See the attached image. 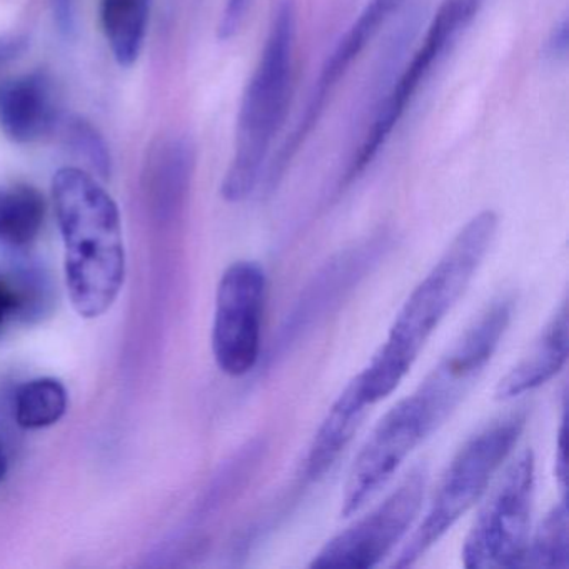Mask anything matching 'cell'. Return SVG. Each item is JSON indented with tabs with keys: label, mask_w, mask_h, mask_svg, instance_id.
Here are the masks:
<instances>
[{
	"label": "cell",
	"mask_w": 569,
	"mask_h": 569,
	"mask_svg": "<svg viewBox=\"0 0 569 569\" xmlns=\"http://www.w3.org/2000/svg\"><path fill=\"white\" fill-rule=\"evenodd\" d=\"M498 224V214L491 209L469 219L431 271L412 289L399 309L385 345L355 376L362 398L369 405L388 398L411 371L426 342L458 305L481 268Z\"/></svg>",
	"instance_id": "6da1fadb"
},
{
	"label": "cell",
	"mask_w": 569,
	"mask_h": 569,
	"mask_svg": "<svg viewBox=\"0 0 569 569\" xmlns=\"http://www.w3.org/2000/svg\"><path fill=\"white\" fill-rule=\"evenodd\" d=\"M56 214L66 248V284L78 315H104L121 292L126 252L114 199L88 172L59 169L52 181Z\"/></svg>",
	"instance_id": "7a4b0ae2"
},
{
	"label": "cell",
	"mask_w": 569,
	"mask_h": 569,
	"mask_svg": "<svg viewBox=\"0 0 569 569\" xmlns=\"http://www.w3.org/2000/svg\"><path fill=\"white\" fill-rule=\"evenodd\" d=\"M298 9L279 0L254 74L242 96L234 156L221 184L228 202H242L261 189L272 142L284 124L295 81Z\"/></svg>",
	"instance_id": "3957f363"
},
{
	"label": "cell",
	"mask_w": 569,
	"mask_h": 569,
	"mask_svg": "<svg viewBox=\"0 0 569 569\" xmlns=\"http://www.w3.org/2000/svg\"><path fill=\"white\" fill-rule=\"evenodd\" d=\"M526 419L525 409L499 416L461 446L446 468L425 519L396 559V568L415 565L479 501L521 438Z\"/></svg>",
	"instance_id": "277c9868"
},
{
	"label": "cell",
	"mask_w": 569,
	"mask_h": 569,
	"mask_svg": "<svg viewBox=\"0 0 569 569\" xmlns=\"http://www.w3.org/2000/svg\"><path fill=\"white\" fill-rule=\"evenodd\" d=\"M515 302L511 292L495 296L412 392L432 431L445 425L481 378L508 331Z\"/></svg>",
	"instance_id": "5b68a950"
},
{
	"label": "cell",
	"mask_w": 569,
	"mask_h": 569,
	"mask_svg": "<svg viewBox=\"0 0 569 569\" xmlns=\"http://www.w3.org/2000/svg\"><path fill=\"white\" fill-rule=\"evenodd\" d=\"M535 481V452L526 449L508 466L466 536L461 551L466 568H522Z\"/></svg>",
	"instance_id": "8992f818"
},
{
	"label": "cell",
	"mask_w": 569,
	"mask_h": 569,
	"mask_svg": "<svg viewBox=\"0 0 569 569\" xmlns=\"http://www.w3.org/2000/svg\"><path fill=\"white\" fill-rule=\"evenodd\" d=\"M392 248L395 234L381 231L332 256L302 289L286 316L271 345L268 365L284 358L301 339L338 311L356 288L385 261Z\"/></svg>",
	"instance_id": "52a82bcc"
},
{
	"label": "cell",
	"mask_w": 569,
	"mask_h": 569,
	"mask_svg": "<svg viewBox=\"0 0 569 569\" xmlns=\"http://www.w3.org/2000/svg\"><path fill=\"white\" fill-rule=\"evenodd\" d=\"M268 276L256 261H236L226 269L216 292L212 355L224 375L241 378L261 359Z\"/></svg>",
	"instance_id": "ba28073f"
},
{
	"label": "cell",
	"mask_w": 569,
	"mask_h": 569,
	"mask_svg": "<svg viewBox=\"0 0 569 569\" xmlns=\"http://www.w3.org/2000/svg\"><path fill=\"white\" fill-rule=\"evenodd\" d=\"M428 479V466H415L381 505L326 542L312 559L311 568L378 566L418 518Z\"/></svg>",
	"instance_id": "9c48e42d"
},
{
	"label": "cell",
	"mask_w": 569,
	"mask_h": 569,
	"mask_svg": "<svg viewBox=\"0 0 569 569\" xmlns=\"http://www.w3.org/2000/svg\"><path fill=\"white\" fill-rule=\"evenodd\" d=\"M472 16L466 11L461 0H445L436 12L421 48L415 52L405 71L395 78L389 91L379 99L371 128L366 132L365 141L349 164L346 181H352L361 174L385 148L398 122L411 104L422 82L429 78L439 59L449 51L461 32L471 24Z\"/></svg>",
	"instance_id": "30bf717a"
},
{
	"label": "cell",
	"mask_w": 569,
	"mask_h": 569,
	"mask_svg": "<svg viewBox=\"0 0 569 569\" xmlns=\"http://www.w3.org/2000/svg\"><path fill=\"white\" fill-rule=\"evenodd\" d=\"M429 436L408 396L396 402L382 416L352 465L342 495V515L358 512Z\"/></svg>",
	"instance_id": "8fae6325"
},
{
	"label": "cell",
	"mask_w": 569,
	"mask_h": 569,
	"mask_svg": "<svg viewBox=\"0 0 569 569\" xmlns=\"http://www.w3.org/2000/svg\"><path fill=\"white\" fill-rule=\"evenodd\" d=\"M58 96L42 72L16 76L0 84V131L16 144H32L54 131Z\"/></svg>",
	"instance_id": "7c38bea8"
},
{
	"label": "cell",
	"mask_w": 569,
	"mask_h": 569,
	"mask_svg": "<svg viewBox=\"0 0 569 569\" xmlns=\"http://www.w3.org/2000/svg\"><path fill=\"white\" fill-rule=\"evenodd\" d=\"M568 301L562 299L528 352L496 386V401H511L551 381L568 361Z\"/></svg>",
	"instance_id": "4fadbf2b"
},
{
	"label": "cell",
	"mask_w": 569,
	"mask_h": 569,
	"mask_svg": "<svg viewBox=\"0 0 569 569\" xmlns=\"http://www.w3.org/2000/svg\"><path fill=\"white\" fill-rule=\"evenodd\" d=\"M369 406L371 405L362 398L358 381L352 378L345 391L332 402L309 446L302 468L306 482L319 481L325 478L326 472L331 471L361 428Z\"/></svg>",
	"instance_id": "5bb4252c"
},
{
	"label": "cell",
	"mask_w": 569,
	"mask_h": 569,
	"mask_svg": "<svg viewBox=\"0 0 569 569\" xmlns=\"http://www.w3.org/2000/svg\"><path fill=\"white\" fill-rule=\"evenodd\" d=\"M194 146L186 138L154 142L148 151L144 184L158 214L174 216L184 204L194 172Z\"/></svg>",
	"instance_id": "9a60e30c"
},
{
	"label": "cell",
	"mask_w": 569,
	"mask_h": 569,
	"mask_svg": "<svg viewBox=\"0 0 569 569\" xmlns=\"http://www.w3.org/2000/svg\"><path fill=\"white\" fill-rule=\"evenodd\" d=\"M151 0H101V26L112 56L122 68L138 62L148 36Z\"/></svg>",
	"instance_id": "2e32d148"
},
{
	"label": "cell",
	"mask_w": 569,
	"mask_h": 569,
	"mask_svg": "<svg viewBox=\"0 0 569 569\" xmlns=\"http://www.w3.org/2000/svg\"><path fill=\"white\" fill-rule=\"evenodd\" d=\"M46 202L29 184L0 188V244L12 249L32 244L44 224Z\"/></svg>",
	"instance_id": "e0dca14e"
},
{
	"label": "cell",
	"mask_w": 569,
	"mask_h": 569,
	"mask_svg": "<svg viewBox=\"0 0 569 569\" xmlns=\"http://www.w3.org/2000/svg\"><path fill=\"white\" fill-rule=\"evenodd\" d=\"M68 411V391L54 378L26 382L16 395V421L24 429H42L56 425Z\"/></svg>",
	"instance_id": "ac0fdd59"
},
{
	"label": "cell",
	"mask_w": 569,
	"mask_h": 569,
	"mask_svg": "<svg viewBox=\"0 0 569 569\" xmlns=\"http://www.w3.org/2000/svg\"><path fill=\"white\" fill-rule=\"evenodd\" d=\"M522 566L529 568H569L568 505L566 499L552 506L535 536L528 541Z\"/></svg>",
	"instance_id": "d6986e66"
},
{
	"label": "cell",
	"mask_w": 569,
	"mask_h": 569,
	"mask_svg": "<svg viewBox=\"0 0 569 569\" xmlns=\"http://www.w3.org/2000/svg\"><path fill=\"white\" fill-rule=\"evenodd\" d=\"M401 2L402 0H369L355 24L339 39L338 46L332 51L335 58L342 64L351 66Z\"/></svg>",
	"instance_id": "ffe728a7"
},
{
	"label": "cell",
	"mask_w": 569,
	"mask_h": 569,
	"mask_svg": "<svg viewBox=\"0 0 569 569\" xmlns=\"http://www.w3.org/2000/svg\"><path fill=\"white\" fill-rule=\"evenodd\" d=\"M64 141L68 148L84 159L98 174L108 178L111 172V152L91 122L81 118L69 119L64 126Z\"/></svg>",
	"instance_id": "44dd1931"
},
{
	"label": "cell",
	"mask_w": 569,
	"mask_h": 569,
	"mask_svg": "<svg viewBox=\"0 0 569 569\" xmlns=\"http://www.w3.org/2000/svg\"><path fill=\"white\" fill-rule=\"evenodd\" d=\"M251 6L252 0H226V8L218 26L219 41H229L241 31Z\"/></svg>",
	"instance_id": "7402d4cb"
},
{
	"label": "cell",
	"mask_w": 569,
	"mask_h": 569,
	"mask_svg": "<svg viewBox=\"0 0 569 569\" xmlns=\"http://www.w3.org/2000/svg\"><path fill=\"white\" fill-rule=\"evenodd\" d=\"M24 295L0 272V331L24 308Z\"/></svg>",
	"instance_id": "603a6c76"
},
{
	"label": "cell",
	"mask_w": 569,
	"mask_h": 569,
	"mask_svg": "<svg viewBox=\"0 0 569 569\" xmlns=\"http://www.w3.org/2000/svg\"><path fill=\"white\" fill-rule=\"evenodd\" d=\"M568 19L562 18L555 26L548 41H546L545 49H542L545 59L556 62V64L566 61V58H568Z\"/></svg>",
	"instance_id": "cb8c5ba5"
},
{
	"label": "cell",
	"mask_w": 569,
	"mask_h": 569,
	"mask_svg": "<svg viewBox=\"0 0 569 569\" xmlns=\"http://www.w3.org/2000/svg\"><path fill=\"white\" fill-rule=\"evenodd\" d=\"M52 16L62 36H71L76 29L74 0H51Z\"/></svg>",
	"instance_id": "d4e9b609"
},
{
	"label": "cell",
	"mask_w": 569,
	"mask_h": 569,
	"mask_svg": "<svg viewBox=\"0 0 569 569\" xmlns=\"http://www.w3.org/2000/svg\"><path fill=\"white\" fill-rule=\"evenodd\" d=\"M28 49V39L21 36L0 38V68L18 59Z\"/></svg>",
	"instance_id": "484cf974"
},
{
	"label": "cell",
	"mask_w": 569,
	"mask_h": 569,
	"mask_svg": "<svg viewBox=\"0 0 569 569\" xmlns=\"http://www.w3.org/2000/svg\"><path fill=\"white\" fill-rule=\"evenodd\" d=\"M566 476H568V462H566V416L562 415L558 441H556V478H558L562 489L566 488Z\"/></svg>",
	"instance_id": "4316f807"
},
{
	"label": "cell",
	"mask_w": 569,
	"mask_h": 569,
	"mask_svg": "<svg viewBox=\"0 0 569 569\" xmlns=\"http://www.w3.org/2000/svg\"><path fill=\"white\" fill-rule=\"evenodd\" d=\"M8 475V456H6L4 446L0 442V482L4 481Z\"/></svg>",
	"instance_id": "83f0119b"
},
{
	"label": "cell",
	"mask_w": 569,
	"mask_h": 569,
	"mask_svg": "<svg viewBox=\"0 0 569 569\" xmlns=\"http://www.w3.org/2000/svg\"><path fill=\"white\" fill-rule=\"evenodd\" d=\"M462 2H465L466 6H469V11L476 12V14H478L479 8H481L485 0H462Z\"/></svg>",
	"instance_id": "f1b7e54d"
}]
</instances>
